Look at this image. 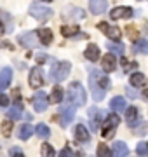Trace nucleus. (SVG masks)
Segmentation results:
<instances>
[{
	"label": "nucleus",
	"instance_id": "f257e3e1",
	"mask_svg": "<svg viewBox=\"0 0 148 157\" xmlns=\"http://www.w3.org/2000/svg\"><path fill=\"white\" fill-rule=\"evenodd\" d=\"M110 78L106 77V72H99V70H91L89 73V87L92 91V98L94 101H103L106 91L110 89Z\"/></svg>",
	"mask_w": 148,
	"mask_h": 157
},
{
	"label": "nucleus",
	"instance_id": "f03ea898",
	"mask_svg": "<svg viewBox=\"0 0 148 157\" xmlns=\"http://www.w3.org/2000/svg\"><path fill=\"white\" fill-rule=\"evenodd\" d=\"M66 100H68L70 105H75V107H84L87 101V93L84 89V86L80 82H70L68 91H66Z\"/></svg>",
	"mask_w": 148,
	"mask_h": 157
},
{
	"label": "nucleus",
	"instance_id": "7ed1b4c3",
	"mask_svg": "<svg viewBox=\"0 0 148 157\" xmlns=\"http://www.w3.org/2000/svg\"><path fill=\"white\" fill-rule=\"evenodd\" d=\"M72 72V63L70 61H56L51 67V72H49V77L54 82H61V80H66Z\"/></svg>",
	"mask_w": 148,
	"mask_h": 157
},
{
	"label": "nucleus",
	"instance_id": "20e7f679",
	"mask_svg": "<svg viewBox=\"0 0 148 157\" xmlns=\"http://www.w3.org/2000/svg\"><path fill=\"white\" fill-rule=\"evenodd\" d=\"M119 124H120V117H119V115H117L115 112H112V113L108 115V117H106V121L103 122L101 136H103V138H112Z\"/></svg>",
	"mask_w": 148,
	"mask_h": 157
},
{
	"label": "nucleus",
	"instance_id": "39448f33",
	"mask_svg": "<svg viewBox=\"0 0 148 157\" xmlns=\"http://www.w3.org/2000/svg\"><path fill=\"white\" fill-rule=\"evenodd\" d=\"M17 40H19V44L23 45V47H26V49H35V47L42 45L39 32H24V33H21L17 37Z\"/></svg>",
	"mask_w": 148,
	"mask_h": 157
},
{
	"label": "nucleus",
	"instance_id": "423d86ee",
	"mask_svg": "<svg viewBox=\"0 0 148 157\" xmlns=\"http://www.w3.org/2000/svg\"><path fill=\"white\" fill-rule=\"evenodd\" d=\"M28 12H30V16H33L35 19L40 21V23H46V21H49V19L52 17V11H51V9H49V7H44V6H39V4L30 6Z\"/></svg>",
	"mask_w": 148,
	"mask_h": 157
},
{
	"label": "nucleus",
	"instance_id": "0eeeda50",
	"mask_svg": "<svg viewBox=\"0 0 148 157\" xmlns=\"http://www.w3.org/2000/svg\"><path fill=\"white\" fill-rule=\"evenodd\" d=\"M31 103H33L35 112H46L47 107H49V96H47L44 91H39V93H35L33 94Z\"/></svg>",
	"mask_w": 148,
	"mask_h": 157
},
{
	"label": "nucleus",
	"instance_id": "6e6552de",
	"mask_svg": "<svg viewBox=\"0 0 148 157\" xmlns=\"http://www.w3.org/2000/svg\"><path fill=\"white\" fill-rule=\"evenodd\" d=\"M89 122H91V129L94 133H98V129L103 128V112L96 107L89 108Z\"/></svg>",
	"mask_w": 148,
	"mask_h": 157
},
{
	"label": "nucleus",
	"instance_id": "1a4fd4ad",
	"mask_svg": "<svg viewBox=\"0 0 148 157\" xmlns=\"http://www.w3.org/2000/svg\"><path fill=\"white\" fill-rule=\"evenodd\" d=\"M44 84V70L40 67H33L30 72V87L31 89H39Z\"/></svg>",
	"mask_w": 148,
	"mask_h": 157
},
{
	"label": "nucleus",
	"instance_id": "9d476101",
	"mask_svg": "<svg viewBox=\"0 0 148 157\" xmlns=\"http://www.w3.org/2000/svg\"><path fill=\"white\" fill-rule=\"evenodd\" d=\"M134 16V11H132L131 7H125V6H120V7H115L110 11V19H127V17H132Z\"/></svg>",
	"mask_w": 148,
	"mask_h": 157
},
{
	"label": "nucleus",
	"instance_id": "9b49d317",
	"mask_svg": "<svg viewBox=\"0 0 148 157\" xmlns=\"http://www.w3.org/2000/svg\"><path fill=\"white\" fill-rule=\"evenodd\" d=\"M98 28L101 30L103 33L106 35L108 39H112V40H120V30L117 28V26H112V25H108V23H105V21H101V23H98Z\"/></svg>",
	"mask_w": 148,
	"mask_h": 157
},
{
	"label": "nucleus",
	"instance_id": "f8f14e48",
	"mask_svg": "<svg viewBox=\"0 0 148 157\" xmlns=\"http://www.w3.org/2000/svg\"><path fill=\"white\" fill-rule=\"evenodd\" d=\"M75 119V105H66L61 108V128H68L70 122Z\"/></svg>",
	"mask_w": 148,
	"mask_h": 157
},
{
	"label": "nucleus",
	"instance_id": "ddd939ff",
	"mask_svg": "<svg viewBox=\"0 0 148 157\" xmlns=\"http://www.w3.org/2000/svg\"><path fill=\"white\" fill-rule=\"evenodd\" d=\"M101 67H103V72H113L115 67H117V59H115V54L113 52H108V54H105L101 59Z\"/></svg>",
	"mask_w": 148,
	"mask_h": 157
},
{
	"label": "nucleus",
	"instance_id": "4468645a",
	"mask_svg": "<svg viewBox=\"0 0 148 157\" xmlns=\"http://www.w3.org/2000/svg\"><path fill=\"white\" fill-rule=\"evenodd\" d=\"M125 122L131 128H134L139 122V110L136 107H127V110H125Z\"/></svg>",
	"mask_w": 148,
	"mask_h": 157
},
{
	"label": "nucleus",
	"instance_id": "2eb2a0df",
	"mask_svg": "<svg viewBox=\"0 0 148 157\" xmlns=\"http://www.w3.org/2000/svg\"><path fill=\"white\" fill-rule=\"evenodd\" d=\"M106 9H108L106 0H89V11L92 14H103Z\"/></svg>",
	"mask_w": 148,
	"mask_h": 157
},
{
	"label": "nucleus",
	"instance_id": "dca6fc26",
	"mask_svg": "<svg viewBox=\"0 0 148 157\" xmlns=\"http://www.w3.org/2000/svg\"><path fill=\"white\" fill-rule=\"evenodd\" d=\"M11 80H12V70L9 67H4L2 73H0V89L6 91L9 87V84H11Z\"/></svg>",
	"mask_w": 148,
	"mask_h": 157
},
{
	"label": "nucleus",
	"instance_id": "f3484780",
	"mask_svg": "<svg viewBox=\"0 0 148 157\" xmlns=\"http://www.w3.org/2000/svg\"><path fill=\"white\" fill-rule=\"evenodd\" d=\"M110 108L113 112H125L127 110V103H125V98L122 96H115L110 100Z\"/></svg>",
	"mask_w": 148,
	"mask_h": 157
},
{
	"label": "nucleus",
	"instance_id": "a211bd4d",
	"mask_svg": "<svg viewBox=\"0 0 148 157\" xmlns=\"http://www.w3.org/2000/svg\"><path fill=\"white\" fill-rule=\"evenodd\" d=\"M63 16L66 17V19H84L86 14H84V11L79 9V7H66L65 12H63Z\"/></svg>",
	"mask_w": 148,
	"mask_h": 157
},
{
	"label": "nucleus",
	"instance_id": "6ab92c4d",
	"mask_svg": "<svg viewBox=\"0 0 148 157\" xmlns=\"http://www.w3.org/2000/svg\"><path fill=\"white\" fill-rule=\"evenodd\" d=\"M112 148H113L115 157H127L129 155V148H127V145H125L124 141H115Z\"/></svg>",
	"mask_w": 148,
	"mask_h": 157
},
{
	"label": "nucleus",
	"instance_id": "aec40b11",
	"mask_svg": "<svg viewBox=\"0 0 148 157\" xmlns=\"http://www.w3.org/2000/svg\"><path fill=\"white\" fill-rule=\"evenodd\" d=\"M84 56H86L89 61H98V59H99V47H98L96 44H89L86 52H84Z\"/></svg>",
	"mask_w": 148,
	"mask_h": 157
},
{
	"label": "nucleus",
	"instance_id": "412c9836",
	"mask_svg": "<svg viewBox=\"0 0 148 157\" xmlns=\"http://www.w3.org/2000/svg\"><path fill=\"white\" fill-rule=\"evenodd\" d=\"M129 84H131L132 87H143V86L146 84V77L139 72H134L131 77H129Z\"/></svg>",
	"mask_w": 148,
	"mask_h": 157
},
{
	"label": "nucleus",
	"instance_id": "4be33fe9",
	"mask_svg": "<svg viewBox=\"0 0 148 157\" xmlns=\"http://www.w3.org/2000/svg\"><path fill=\"white\" fill-rule=\"evenodd\" d=\"M21 117H23L21 105H19V103H14V105L7 110V119H11V121H19Z\"/></svg>",
	"mask_w": 148,
	"mask_h": 157
},
{
	"label": "nucleus",
	"instance_id": "5701e85b",
	"mask_svg": "<svg viewBox=\"0 0 148 157\" xmlns=\"http://www.w3.org/2000/svg\"><path fill=\"white\" fill-rule=\"evenodd\" d=\"M75 138L79 141H89V131L84 124H77L75 126Z\"/></svg>",
	"mask_w": 148,
	"mask_h": 157
},
{
	"label": "nucleus",
	"instance_id": "b1692460",
	"mask_svg": "<svg viewBox=\"0 0 148 157\" xmlns=\"http://www.w3.org/2000/svg\"><path fill=\"white\" fill-rule=\"evenodd\" d=\"M132 51H134L136 54H148V40L146 39L136 40L134 45H132Z\"/></svg>",
	"mask_w": 148,
	"mask_h": 157
},
{
	"label": "nucleus",
	"instance_id": "393cba45",
	"mask_svg": "<svg viewBox=\"0 0 148 157\" xmlns=\"http://www.w3.org/2000/svg\"><path fill=\"white\" fill-rule=\"evenodd\" d=\"M39 37H40V42L42 45H49L52 42V32L49 28H42L39 30Z\"/></svg>",
	"mask_w": 148,
	"mask_h": 157
},
{
	"label": "nucleus",
	"instance_id": "a878e982",
	"mask_svg": "<svg viewBox=\"0 0 148 157\" xmlns=\"http://www.w3.org/2000/svg\"><path fill=\"white\" fill-rule=\"evenodd\" d=\"M106 47H108V51H110V52H113V54H122V52L125 51L124 44H120L119 40H113V42H108V44H106Z\"/></svg>",
	"mask_w": 148,
	"mask_h": 157
},
{
	"label": "nucleus",
	"instance_id": "bb28decb",
	"mask_svg": "<svg viewBox=\"0 0 148 157\" xmlns=\"http://www.w3.org/2000/svg\"><path fill=\"white\" fill-rule=\"evenodd\" d=\"M33 135V128H31V124H23L21 126V129H19V138L21 140H28L30 136Z\"/></svg>",
	"mask_w": 148,
	"mask_h": 157
},
{
	"label": "nucleus",
	"instance_id": "cd10ccee",
	"mask_svg": "<svg viewBox=\"0 0 148 157\" xmlns=\"http://www.w3.org/2000/svg\"><path fill=\"white\" fill-rule=\"evenodd\" d=\"M35 133H37V136H40V138H44V140H46V138H49V136H51V129L47 128L46 124L40 122L39 126L35 128Z\"/></svg>",
	"mask_w": 148,
	"mask_h": 157
},
{
	"label": "nucleus",
	"instance_id": "c85d7f7f",
	"mask_svg": "<svg viewBox=\"0 0 148 157\" xmlns=\"http://www.w3.org/2000/svg\"><path fill=\"white\" fill-rule=\"evenodd\" d=\"M112 155H113V148L106 147L105 143L98 145V157H112Z\"/></svg>",
	"mask_w": 148,
	"mask_h": 157
},
{
	"label": "nucleus",
	"instance_id": "c756f323",
	"mask_svg": "<svg viewBox=\"0 0 148 157\" xmlns=\"http://www.w3.org/2000/svg\"><path fill=\"white\" fill-rule=\"evenodd\" d=\"M51 101L52 103H61L63 101V89L59 86H54V89L51 93Z\"/></svg>",
	"mask_w": 148,
	"mask_h": 157
},
{
	"label": "nucleus",
	"instance_id": "7c9ffc66",
	"mask_svg": "<svg viewBox=\"0 0 148 157\" xmlns=\"http://www.w3.org/2000/svg\"><path fill=\"white\" fill-rule=\"evenodd\" d=\"M61 33L65 35V37H77L79 35V26H63L61 28Z\"/></svg>",
	"mask_w": 148,
	"mask_h": 157
},
{
	"label": "nucleus",
	"instance_id": "2f4dec72",
	"mask_svg": "<svg viewBox=\"0 0 148 157\" xmlns=\"http://www.w3.org/2000/svg\"><path fill=\"white\" fill-rule=\"evenodd\" d=\"M40 152H42V157H56V150L49 143H44L42 148H40Z\"/></svg>",
	"mask_w": 148,
	"mask_h": 157
},
{
	"label": "nucleus",
	"instance_id": "473e14b6",
	"mask_svg": "<svg viewBox=\"0 0 148 157\" xmlns=\"http://www.w3.org/2000/svg\"><path fill=\"white\" fill-rule=\"evenodd\" d=\"M12 128H14V122L6 121V122L2 124V135L6 136V138H9V136L12 135Z\"/></svg>",
	"mask_w": 148,
	"mask_h": 157
},
{
	"label": "nucleus",
	"instance_id": "72a5a7b5",
	"mask_svg": "<svg viewBox=\"0 0 148 157\" xmlns=\"http://www.w3.org/2000/svg\"><path fill=\"white\" fill-rule=\"evenodd\" d=\"M136 152H138V155L148 157V141H139L136 147Z\"/></svg>",
	"mask_w": 148,
	"mask_h": 157
},
{
	"label": "nucleus",
	"instance_id": "f704fd0d",
	"mask_svg": "<svg viewBox=\"0 0 148 157\" xmlns=\"http://www.w3.org/2000/svg\"><path fill=\"white\" fill-rule=\"evenodd\" d=\"M2 19H4V23H6V33L12 32V19H11V16H9V12L2 11Z\"/></svg>",
	"mask_w": 148,
	"mask_h": 157
},
{
	"label": "nucleus",
	"instance_id": "c9c22d12",
	"mask_svg": "<svg viewBox=\"0 0 148 157\" xmlns=\"http://www.w3.org/2000/svg\"><path fill=\"white\" fill-rule=\"evenodd\" d=\"M122 67H124V72H131V70H134V68L138 67V63L136 61H129V59L122 58Z\"/></svg>",
	"mask_w": 148,
	"mask_h": 157
},
{
	"label": "nucleus",
	"instance_id": "e433bc0d",
	"mask_svg": "<svg viewBox=\"0 0 148 157\" xmlns=\"http://www.w3.org/2000/svg\"><path fill=\"white\" fill-rule=\"evenodd\" d=\"M9 155L11 157H24V154L19 147H11V148H9Z\"/></svg>",
	"mask_w": 148,
	"mask_h": 157
},
{
	"label": "nucleus",
	"instance_id": "4c0bfd02",
	"mask_svg": "<svg viewBox=\"0 0 148 157\" xmlns=\"http://www.w3.org/2000/svg\"><path fill=\"white\" fill-rule=\"evenodd\" d=\"M125 94H127V98H131V100H136L138 98V93L132 89V86H127L125 87Z\"/></svg>",
	"mask_w": 148,
	"mask_h": 157
},
{
	"label": "nucleus",
	"instance_id": "58836bf2",
	"mask_svg": "<svg viewBox=\"0 0 148 157\" xmlns=\"http://www.w3.org/2000/svg\"><path fill=\"white\" fill-rule=\"evenodd\" d=\"M59 157H75V155H73V150L70 147H65L61 150V154H59Z\"/></svg>",
	"mask_w": 148,
	"mask_h": 157
},
{
	"label": "nucleus",
	"instance_id": "ea45409f",
	"mask_svg": "<svg viewBox=\"0 0 148 157\" xmlns=\"http://www.w3.org/2000/svg\"><path fill=\"white\" fill-rule=\"evenodd\" d=\"M0 105H2L4 108L9 107V98H7V94H4V93H2V96H0Z\"/></svg>",
	"mask_w": 148,
	"mask_h": 157
},
{
	"label": "nucleus",
	"instance_id": "a19ab883",
	"mask_svg": "<svg viewBox=\"0 0 148 157\" xmlns=\"http://www.w3.org/2000/svg\"><path fill=\"white\" fill-rule=\"evenodd\" d=\"M44 59H46V56H44V54H39V56H37V61H44Z\"/></svg>",
	"mask_w": 148,
	"mask_h": 157
},
{
	"label": "nucleus",
	"instance_id": "79ce46f5",
	"mask_svg": "<svg viewBox=\"0 0 148 157\" xmlns=\"http://www.w3.org/2000/svg\"><path fill=\"white\" fill-rule=\"evenodd\" d=\"M143 96H145V98H146V100H148V89L145 91V93H143Z\"/></svg>",
	"mask_w": 148,
	"mask_h": 157
},
{
	"label": "nucleus",
	"instance_id": "37998d69",
	"mask_svg": "<svg viewBox=\"0 0 148 157\" xmlns=\"http://www.w3.org/2000/svg\"><path fill=\"white\" fill-rule=\"evenodd\" d=\"M42 2H52V0H42Z\"/></svg>",
	"mask_w": 148,
	"mask_h": 157
},
{
	"label": "nucleus",
	"instance_id": "c03bdc74",
	"mask_svg": "<svg viewBox=\"0 0 148 157\" xmlns=\"http://www.w3.org/2000/svg\"><path fill=\"white\" fill-rule=\"evenodd\" d=\"M79 157H84V154H79Z\"/></svg>",
	"mask_w": 148,
	"mask_h": 157
}]
</instances>
